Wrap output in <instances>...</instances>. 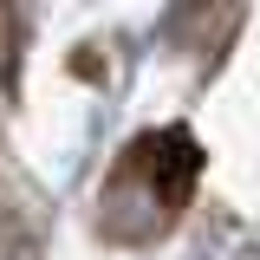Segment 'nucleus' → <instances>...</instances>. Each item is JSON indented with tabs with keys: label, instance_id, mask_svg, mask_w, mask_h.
Instances as JSON below:
<instances>
[{
	"label": "nucleus",
	"instance_id": "obj_1",
	"mask_svg": "<svg viewBox=\"0 0 260 260\" xmlns=\"http://www.w3.org/2000/svg\"><path fill=\"white\" fill-rule=\"evenodd\" d=\"M195 182H202V143H195L182 124H162V130H143L130 143L111 182L98 189V228L111 241H156L176 228V215L189 208Z\"/></svg>",
	"mask_w": 260,
	"mask_h": 260
},
{
	"label": "nucleus",
	"instance_id": "obj_2",
	"mask_svg": "<svg viewBox=\"0 0 260 260\" xmlns=\"http://www.w3.org/2000/svg\"><path fill=\"white\" fill-rule=\"evenodd\" d=\"M0 260H26V241H20V228L0 221Z\"/></svg>",
	"mask_w": 260,
	"mask_h": 260
}]
</instances>
